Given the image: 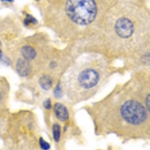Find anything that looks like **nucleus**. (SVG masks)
Segmentation results:
<instances>
[{
    "label": "nucleus",
    "mask_w": 150,
    "mask_h": 150,
    "mask_svg": "<svg viewBox=\"0 0 150 150\" xmlns=\"http://www.w3.org/2000/svg\"><path fill=\"white\" fill-rule=\"evenodd\" d=\"M54 112L58 120L62 122H65L69 118L68 109L65 108V106L60 103H56L54 105Z\"/></svg>",
    "instance_id": "4"
},
{
    "label": "nucleus",
    "mask_w": 150,
    "mask_h": 150,
    "mask_svg": "<svg viewBox=\"0 0 150 150\" xmlns=\"http://www.w3.org/2000/svg\"><path fill=\"white\" fill-rule=\"evenodd\" d=\"M36 1H39V0H36Z\"/></svg>",
    "instance_id": "16"
},
{
    "label": "nucleus",
    "mask_w": 150,
    "mask_h": 150,
    "mask_svg": "<svg viewBox=\"0 0 150 150\" xmlns=\"http://www.w3.org/2000/svg\"><path fill=\"white\" fill-rule=\"evenodd\" d=\"M146 108L134 99L125 100L120 106V113L121 119L130 127H141L149 120Z\"/></svg>",
    "instance_id": "1"
},
{
    "label": "nucleus",
    "mask_w": 150,
    "mask_h": 150,
    "mask_svg": "<svg viewBox=\"0 0 150 150\" xmlns=\"http://www.w3.org/2000/svg\"><path fill=\"white\" fill-rule=\"evenodd\" d=\"M53 138L55 141L59 142L60 140V137H61V128H60L59 125L54 124L53 126Z\"/></svg>",
    "instance_id": "8"
},
{
    "label": "nucleus",
    "mask_w": 150,
    "mask_h": 150,
    "mask_svg": "<svg viewBox=\"0 0 150 150\" xmlns=\"http://www.w3.org/2000/svg\"><path fill=\"white\" fill-rule=\"evenodd\" d=\"M44 104H45V108H46V109L50 110L51 108V101H50V99L46 100V101H45V103H44Z\"/></svg>",
    "instance_id": "13"
},
{
    "label": "nucleus",
    "mask_w": 150,
    "mask_h": 150,
    "mask_svg": "<svg viewBox=\"0 0 150 150\" xmlns=\"http://www.w3.org/2000/svg\"><path fill=\"white\" fill-rule=\"evenodd\" d=\"M115 33L122 39H128L135 33V25L133 20L127 15L120 16L115 21Z\"/></svg>",
    "instance_id": "3"
},
{
    "label": "nucleus",
    "mask_w": 150,
    "mask_h": 150,
    "mask_svg": "<svg viewBox=\"0 0 150 150\" xmlns=\"http://www.w3.org/2000/svg\"><path fill=\"white\" fill-rule=\"evenodd\" d=\"M2 2H13L14 0H1Z\"/></svg>",
    "instance_id": "15"
},
{
    "label": "nucleus",
    "mask_w": 150,
    "mask_h": 150,
    "mask_svg": "<svg viewBox=\"0 0 150 150\" xmlns=\"http://www.w3.org/2000/svg\"><path fill=\"white\" fill-rule=\"evenodd\" d=\"M101 80V74L98 71L92 67L80 69L75 75V86L81 92H86L95 89Z\"/></svg>",
    "instance_id": "2"
},
{
    "label": "nucleus",
    "mask_w": 150,
    "mask_h": 150,
    "mask_svg": "<svg viewBox=\"0 0 150 150\" xmlns=\"http://www.w3.org/2000/svg\"><path fill=\"white\" fill-rule=\"evenodd\" d=\"M21 54L25 59L32 60L36 56V52L32 47L24 46L21 49Z\"/></svg>",
    "instance_id": "6"
},
{
    "label": "nucleus",
    "mask_w": 150,
    "mask_h": 150,
    "mask_svg": "<svg viewBox=\"0 0 150 150\" xmlns=\"http://www.w3.org/2000/svg\"><path fill=\"white\" fill-rule=\"evenodd\" d=\"M16 70H17V73L21 76H27L29 74V71H30V68H29V62L25 59H21L17 62L16 63Z\"/></svg>",
    "instance_id": "5"
},
{
    "label": "nucleus",
    "mask_w": 150,
    "mask_h": 150,
    "mask_svg": "<svg viewBox=\"0 0 150 150\" xmlns=\"http://www.w3.org/2000/svg\"><path fill=\"white\" fill-rule=\"evenodd\" d=\"M24 23L26 26H29V25H34V24L37 23V20L35 19L30 14H26V18L24 20Z\"/></svg>",
    "instance_id": "9"
},
{
    "label": "nucleus",
    "mask_w": 150,
    "mask_h": 150,
    "mask_svg": "<svg viewBox=\"0 0 150 150\" xmlns=\"http://www.w3.org/2000/svg\"><path fill=\"white\" fill-rule=\"evenodd\" d=\"M39 144H40V146H41V148L44 150L49 149L50 147V146L49 143H48L47 142L45 141V140H43L42 138H40Z\"/></svg>",
    "instance_id": "10"
},
{
    "label": "nucleus",
    "mask_w": 150,
    "mask_h": 150,
    "mask_svg": "<svg viewBox=\"0 0 150 150\" xmlns=\"http://www.w3.org/2000/svg\"><path fill=\"white\" fill-rule=\"evenodd\" d=\"M1 47H2V43H1V41H0V60H2L4 58V56L3 53H2V48H1Z\"/></svg>",
    "instance_id": "14"
},
{
    "label": "nucleus",
    "mask_w": 150,
    "mask_h": 150,
    "mask_svg": "<svg viewBox=\"0 0 150 150\" xmlns=\"http://www.w3.org/2000/svg\"><path fill=\"white\" fill-rule=\"evenodd\" d=\"M5 89L2 88V83H0V105L3 103L4 100H5Z\"/></svg>",
    "instance_id": "11"
},
{
    "label": "nucleus",
    "mask_w": 150,
    "mask_h": 150,
    "mask_svg": "<svg viewBox=\"0 0 150 150\" xmlns=\"http://www.w3.org/2000/svg\"><path fill=\"white\" fill-rule=\"evenodd\" d=\"M39 83L42 89H45V90H48L53 86V81H52V79L49 76H47V75H44V76H42L40 78Z\"/></svg>",
    "instance_id": "7"
},
{
    "label": "nucleus",
    "mask_w": 150,
    "mask_h": 150,
    "mask_svg": "<svg viewBox=\"0 0 150 150\" xmlns=\"http://www.w3.org/2000/svg\"><path fill=\"white\" fill-rule=\"evenodd\" d=\"M55 96L57 98H60L62 96V88L60 86L59 84H58V86H56V89H55Z\"/></svg>",
    "instance_id": "12"
}]
</instances>
